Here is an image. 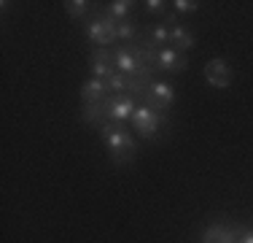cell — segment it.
<instances>
[{
	"label": "cell",
	"mask_w": 253,
	"mask_h": 243,
	"mask_svg": "<svg viewBox=\"0 0 253 243\" xmlns=\"http://www.w3.org/2000/svg\"><path fill=\"white\" fill-rule=\"evenodd\" d=\"M86 0H68L65 3V11H68V16H73V19H78V16L86 14Z\"/></svg>",
	"instance_id": "e0dca14e"
},
{
	"label": "cell",
	"mask_w": 253,
	"mask_h": 243,
	"mask_svg": "<svg viewBox=\"0 0 253 243\" xmlns=\"http://www.w3.org/2000/svg\"><path fill=\"white\" fill-rule=\"evenodd\" d=\"M113 65H116L119 73H124V76H137L140 73V57L135 54V49H119L116 54H113Z\"/></svg>",
	"instance_id": "52a82bcc"
},
{
	"label": "cell",
	"mask_w": 253,
	"mask_h": 243,
	"mask_svg": "<svg viewBox=\"0 0 253 243\" xmlns=\"http://www.w3.org/2000/svg\"><path fill=\"white\" fill-rule=\"evenodd\" d=\"M108 95V84L102 78H89L81 84V100L84 103H102Z\"/></svg>",
	"instance_id": "30bf717a"
},
{
	"label": "cell",
	"mask_w": 253,
	"mask_h": 243,
	"mask_svg": "<svg viewBox=\"0 0 253 243\" xmlns=\"http://www.w3.org/2000/svg\"><path fill=\"white\" fill-rule=\"evenodd\" d=\"M105 111V100L102 103H84L81 108V119L86 122V124H94V122L100 119V114Z\"/></svg>",
	"instance_id": "5bb4252c"
},
{
	"label": "cell",
	"mask_w": 253,
	"mask_h": 243,
	"mask_svg": "<svg viewBox=\"0 0 253 243\" xmlns=\"http://www.w3.org/2000/svg\"><path fill=\"white\" fill-rule=\"evenodd\" d=\"M135 111H137V106H135V100H132L129 95H111V97H105V114L116 122V124L132 119V114H135Z\"/></svg>",
	"instance_id": "277c9868"
},
{
	"label": "cell",
	"mask_w": 253,
	"mask_h": 243,
	"mask_svg": "<svg viewBox=\"0 0 253 243\" xmlns=\"http://www.w3.org/2000/svg\"><path fill=\"white\" fill-rule=\"evenodd\" d=\"M132 5H135V3H129V0H113V3H108V16L124 22V16L132 11Z\"/></svg>",
	"instance_id": "9a60e30c"
},
{
	"label": "cell",
	"mask_w": 253,
	"mask_h": 243,
	"mask_svg": "<svg viewBox=\"0 0 253 243\" xmlns=\"http://www.w3.org/2000/svg\"><path fill=\"white\" fill-rule=\"evenodd\" d=\"M100 135H102V141H105L108 151H111V157L116 162H129L132 157H135L137 143H135V138H132L122 124H116V122L100 124Z\"/></svg>",
	"instance_id": "6da1fadb"
},
{
	"label": "cell",
	"mask_w": 253,
	"mask_h": 243,
	"mask_svg": "<svg viewBox=\"0 0 253 243\" xmlns=\"http://www.w3.org/2000/svg\"><path fill=\"white\" fill-rule=\"evenodd\" d=\"M170 46H172V49H178V52L194 49V35H191L186 27L175 24V27H170Z\"/></svg>",
	"instance_id": "7c38bea8"
},
{
	"label": "cell",
	"mask_w": 253,
	"mask_h": 243,
	"mask_svg": "<svg viewBox=\"0 0 253 243\" xmlns=\"http://www.w3.org/2000/svg\"><path fill=\"white\" fill-rule=\"evenodd\" d=\"M175 103V87L167 81H151V87L146 89V106L154 111H165Z\"/></svg>",
	"instance_id": "3957f363"
},
{
	"label": "cell",
	"mask_w": 253,
	"mask_h": 243,
	"mask_svg": "<svg viewBox=\"0 0 253 243\" xmlns=\"http://www.w3.org/2000/svg\"><path fill=\"white\" fill-rule=\"evenodd\" d=\"M92 73H94V78H102V81H105L108 76H113V73H116L113 54H108L105 49H102V52H94V57H92Z\"/></svg>",
	"instance_id": "8fae6325"
},
{
	"label": "cell",
	"mask_w": 253,
	"mask_h": 243,
	"mask_svg": "<svg viewBox=\"0 0 253 243\" xmlns=\"http://www.w3.org/2000/svg\"><path fill=\"white\" fill-rule=\"evenodd\" d=\"M156 68L159 70H170V73H180L186 68V57L178 52V49H159V57H156Z\"/></svg>",
	"instance_id": "ba28073f"
},
{
	"label": "cell",
	"mask_w": 253,
	"mask_h": 243,
	"mask_svg": "<svg viewBox=\"0 0 253 243\" xmlns=\"http://www.w3.org/2000/svg\"><path fill=\"white\" fill-rule=\"evenodd\" d=\"M165 5L167 3H162V0H146V11H148V14H162Z\"/></svg>",
	"instance_id": "ffe728a7"
},
{
	"label": "cell",
	"mask_w": 253,
	"mask_h": 243,
	"mask_svg": "<svg viewBox=\"0 0 253 243\" xmlns=\"http://www.w3.org/2000/svg\"><path fill=\"white\" fill-rule=\"evenodd\" d=\"M237 243H253V230H243V235H240Z\"/></svg>",
	"instance_id": "44dd1931"
},
{
	"label": "cell",
	"mask_w": 253,
	"mask_h": 243,
	"mask_svg": "<svg viewBox=\"0 0 253 243\" xmlns=\"http://www.w3.org/2000/svg\"><path fill=\"white\" fill-rule=\"evenodd\" d=\"M132 124H135V130L140 132V135L154 138L156 130H159V124H162V117H159V111H154V108L140 106L135 114H132Z\"/></svg>",
	"instance_id": "8992f818"
},
{
	"label": "cell",
	"mask_w": 253,
	"mask_h": 243,
	"mask_svg": "<svg viewBox=\"0 0 253 243\" xmlns=\"http://www.w3.org/2000/svg\"><path fill=\"white\" fill-rule=\"evenodd\" d=\"M167 24H172V27H175V24H178V16H175V14H167Z\"/></svg>",
	"instance_id": "7402d4cb"
},
{
	"label": "cell",
	"mask_w": 253,
	"mask_h": 243,
	"mask_svg": "<svg viewBox=\"0 0 253 243\" xmlns=\"http://www.w3.org/2000/svg\"><path fill=\"white\" fill-rule=\"evenodd\" d=\"M116 30H119V38H122V41H132L137 35V27L132 22H119Z\"/></svg>",
	"instance_id": "ac0fdd59"
},
{
	"label": "cell",
	"mask_w": 253,
	"mask_h": 243,
	"mask_svg": "<svg viewBox=\"0 0 253 243\" xmlns=\"http://www.w3.org/2000/svg\"><path fill=\"white\" fill-rule=\"evenodd\" d=\"M105 84H108V92H113V95H122L129 89V76H124V73H113V76H108L105 78Z\"/></svg>",
	"instance_id": "4fadbf2b"
},
{
	"label": "cell",
	"mask_w": 253,
	"mask_h": 243,
	"mask_svg": "<svg viewBox=\"0 0 253 243\" xmlns=\"http://www.w3.org/2000/svg\"><path fill=\"white\" fill-rule=\"evenodd\" d=\"M232 68H229V62L226 60H221V57H215V60H210L208 65H205V78H208V84L210 87H215V89H226L229 84H232Z\"/></svg>",
	"instance_id": "5b68a950"
},
{
	"label": "cell",
	"mask_w": 253,
	"mask_h": 243,
	"mask_svg": "<svg viewBox=\"0 0 253 243\" xmlns=\"http://www.w3.org/2000/svg\"><path fill=\"white\" fill-rule=\"evenodd\" d=\"M243 230H229L224 224H213V227L205 230L202 235V243H237Z\"/></svg>",
	"instance_id": "9c48e42d"
},
{
	"label": "cell",
	"mask_w": 253,
	"mask_h": 243,
	"mask_svg": "<svg viewBox=\"0 0 253 243\" xmlns=\"http://www.w3.org/2000/svg\"><path fill=\"white\" fill-rule=\"evenodd\" d=\"M175 11L178 14H194L197 8H200V3H197V0H175Z\"/></svg>",
	"instance_id": "d6986e66"
},
{
	"label": "cell",
	"mask_w": 253,
	"mask_h": 243,
	"mask_svg": "<svg viewBox=\"0 0 253 243\" xmlns=\"http://www.w3.org/2000/svg\"><path fill=\"white\" fill-rule=\"evenodd\" d=\"M116 27H119V22L113 19V16H100V19L89 22L86 35H89V41L97 44V46H111L113 41L119 38V30Z\"/></svg>",
	"instance_id": "7a4b0ae2"
},
{
	"label": "cell",
	"mask_w": 253,
	"mask_h": 243,
	"mask_svg": "<svg viewBox=\"0 0 253 243\" xmlns=\"http://www.w3.org/2000/svg\"><path fill=\"white\" fill-rule=\"evenodd\" d=\"M151 44L162 46V49L170 44V30H167V24H154L151 27Z\"/></svg>",
	"instance_id": "2e32d148"
}]
</instances>
